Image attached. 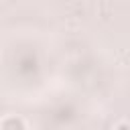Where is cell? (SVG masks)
<instances>
[{
	"instance_id": "obj_2",
	"label": "cell",
	"mask_w": 130,
	"mask_h": 130,
	"mask_svg": "<svg viewBox=\"0 0 130 130\" xmlns=\"http://www.w3.org/2000/svg\"><path fill=\"white\" fill-rule=\"evenodd\" d=\"M116 130H130V126H128V124H120Z\"/></svg>"
},
{
	"instance_id": "obj_1",
	"label": "cell",
	"mask_w": 130,
	"mask_h": 130,
	"mask_svg": "<svg viewBox=\"0 0 130 130\" xmlns=\"http://www.w3.org/2000/svg\"><path fill=\"white\" fill-rule=\"evenodd\" d=\"M2 130H24V126L18 118H8V120H4Z\"/></svg>"
}]
</instances>
